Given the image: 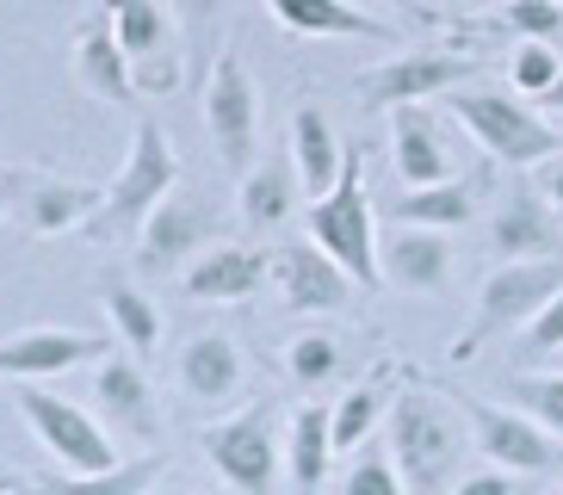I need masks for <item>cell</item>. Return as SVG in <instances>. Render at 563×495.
<instances>
[{"label": "cell", "mask_w": 563, "mask_h": 495, "mask_svg": "<svg viewBox=\"0 0 563 495\" xmlns=\"http://www.w3.org/2000/svg\"><path fill=\"white\" fill-rule=\"evenodd\" d=\"M464 415L452 396H433L421 384H402L390 403V464L409 483V495H452L464 459Z\"/></svg>", "instance_id": "cell-1"}, {"label": "cell", "mask_w": 563, "mask_h": 495, "mask_svg": "<svg viewBox=\"0 0 563 495\" xmlns=\"http://www.w3.org/2000/svg\"><path fill=\"white\" fill-rule=\"evenodd\" d=\"M303 223H310V242L347 266L360 292H378L384 266H378V230H372V198H365V148L360 143H347L341 180H334L322 198H310Z\"/></svg>", "instance_id": "cell-2"}, {"label": "cell", "mask_w": 563, "mask_h": 495, "mask_svg": "<svg viewBox=\"0 0 563 495\" xmlns=\"http://www.w3.org/2000/svg\"><path fill=\"white\" fill-rule=\"evenodd\" d=\"M452 106V118H459L464 131H471V143L489 155V162L501 167H545L551 155L563 148V136L551 131L545 118L532 112L527 99L501 94V87H452V94H440Z\"/></svg>", "instance_id": "cell-3"}, {"label": "cell", "mask_w": 563, "mask_h": 495, "mask_svg": "<svg viewBox=\"0 0 563 495\" xmlns=\"http://www.w3.org/2000/svg\"><path fill=\"white\" fill-rule=\"evenodd\" d=\"M174 186H180V155H174L167 131L155 124V118H136L131 148H124V167L112 174V186H106V205H100V217H93L87 230L100 235V242L136 235L143 223H150V211L162 205L167 193H174Z\"/></svg>", "instance_id": "cell-4"}, {"label": "cell", "mask_w": 563, "mask_h": 495, "mask_svg": "<svg viewBox=\"0 0 563 495\" xmlns=\"http://www.w3.org/2000/svg\"><path fill=\"white\" fill-rule=\"evenodd\" d=\"M558 292H563V261H501L496 273L483 279L477 310H471V322H464L459 341H452V365H471L483 353V341H496V334L532 322Z\"/></svg>", "instance_id": "cell-5"}, {"label": "cell", "mask_w": 563, "mask_h": 495, "mask_svg": "<svg viewBox=\"0 0 563 495\" xmlns=\"http://www.w3.org/2000/svg\"><path fill=\"white\" fill-rule=\"evenodd\" d=\"M118 32V50L131 56V75H136V94H174L186 81V37L174 25V7L167 0H106L100 7Z\"/></svg>", "instance_id": "cell-6"}, {"label": "cell", "mask_w": 563, "mask_h": 495, "mask_svg": "<svg viewBox=\"0 0 563 495\" xmlns=\"http://www.w3.org/2000/svg\"><path fill=\"white\" fill-rule=\"evenodd\" d=\"M13 403H19V415H25V428L37 433V446L63 464L68 477H93V471H112L118 464L112 433H106L87 409H75L68 396H51L44 384H19Z\"/></svg>", "instance_id": "cell-7"}, {"label": "cell", "mask_w": 563, "mask_h": 495, "mask_svg": "<svg viewBox=\"0 0 563 495\" xmlns=\"http://www.w3.org/2000/svg\"><path fill=\"white\" fill-rule=\"evenodd\" d=\"M205 131H211L223 174L242 180L254 167V143H261V94H254V75L242 68L235 50H223L205 75Z\"/></svg>", "instance_id": "cell-8"}, {"label": "cell", "mask_w": 563, "mask_h": 495, "mask_svg": "<svg viewBox=\"0 0 563 495\" xmlns=\"http://www.w3.org/2000/svg\"><path fill=\"white\" fill-rule=\"evenodd\" d=\"M205 459L235 495H273L279 483V433H273V403H254V409L230 415V421H211L199 433Z\"/></svg>", "instance_id": "cell-9"}, {"label": "cell", "mask_w": 563, "mask_h": 495, "mask_svg": "<svg viewBox=\"0 0 563 495\" xmlns=\"http://www.w3.org/2000/svg\"><path fill=\"white\" fill-rule=\"evenodd\" d=\"M477 75L483 56H464V50H402L390 63L365 68L360 99L365 112H390V106H421V99H440L452 87H471Z\"/></svg>", "instance_id": "cell-10"}, {"label": "cell", "mask_w": 563, "mask_h": 495, "mask_svg": "<svg viewBox=\"0 0 563 495\" xmlns=\"http://www.w3.org/2000/svg\"><path fill=\"white\" fill-rule=\"evenodd\" d=\"M217 235H223V211L205 205L199 193H180L174 186L150 211V223L136 230V273L143 279H167V273H180V266L199 261L205 242H217Z\"/></svg>", "instance_id": "cell-11"}, {"label": "cell", "mask_w": 563, "mask_h": 495, "mask_svg": "<svg viewBox=\"0 0 563 495\" xmlns=\"http://www.w3.org/2000/svg\"><path fill=\"white\" fill-rule=\"evenodd\" d=\"M464 415L471 440L483 446V459L501 464V471H527V477H545L558 464V440H551L532 415L520 409H501V403H483V396H452Z\"/></svg>", "instance_id": "cell-12"}, {"label": "cell", "mask_w": 563, "mask_h": 495, "mask_svg": "<svg viewBox=\"0 0 563 495\" xmlns=\"http://www.w3.org/2000/svg\"><path fill=\"white\" fill-rule=\"evenodd\" d=\"M7 193H13V211L25 223V235H37V242L87 230L106 205V186L63 180V174H25V167H7Z\"/></svg>", "instance_id": "cell-13"}, {"label": "cell", "mask_w": 563, "mask_h": 495, "mask_svg": "<svg viewBox=\"0 0 563 495\" xmlns=\"http://www.w3.org/2000/svg\"><path fill=\"white\" fill-rule=\"evenodd\" d=\"M489 254L496 261H563V217L532 180L514 174L489 217Z\"/></svg>", "instance_id": "cell-14"}, {"label": "cell", "mask_w": 563, "mask_h": 495, "mask_svg": "<svg viewBox=\"0 0 563 495\" xmlns=\"http://www.w3.org/2000/svg\"><path fill=\"white\" fill-rule=\"evenodd\" d=\"M273 279H279L285 310H298V316H334L360 297L353 273L334 254H322L316 242H285L279 261H273Z\"/></svg>", "instance_id": "cell-15"}, {"label": "cell", "mask_w": 563, "mask_h": 495, "mask_svg": "<svg viewBox=\"0 0 563 495\" xmlns=\"http://www.w3.org/2000/svg\"><path fill=\"white\" fill-rule=\"evenodd\" d=\"M100 353L106 341L87 329H25L0 341V378L37 384V378H56V372H75V365H93Z\"/></svg>", "instance_id": "cell-16"}, {"label": "cell", "mask_w": 563, "mask_h": 495, "mask_svg": "<svg viewBox=\"0 0 563 495\" xmlns=\"http://www.w3.org/2000/svg\"><path fill=\"white\" fill-rule=\"evenodd\" d=\"M93 403H100V415L118 433H131V440H155V433H162L155 384L143 378V360H136V353H106V360L93 365Z\"/></svg>", "instance_id": "cell-17"}, {"label": "cell", "mask_w": 563, "mask_h": 495, "mask_svg": "<svg viewBox=\"0 0 563 495\" xmlns=\"http://www.w3.org/2000/svg\"><path fill=\"white\" fill-rule=\"evenodd\" d=\"M266 279H273V261H266L261 248H242V242L205 248L199 261L180 273L192 304H249V297H261Z\"/></svg>", "instance_id": "cell-18"}, {"label": "cell", "mask_w": 563, "mask_h": 495, "mask_svg": "<svg viewBox=\"0 0 563 495\" xmlns=\"http://www.w3.org/2000/svg\"><path fill=\"white\" fill-rule=\"evenodd\" d=\"M75 81L100 106H112V112H131L136 99H143L136 94V75H131V56L118 50V32L106 13L81 19V32H75Z\"/></svg>", "instance_id": "cell-19"}, {"label": "cell", "mask_w": 563, "mask_h": 495, "mask_svg": "<svg viewBox=\"0 0 563 495\" xmlns=\"http://www.w3.org/2000/svg\"><path fill=\"white\" fill-rule=\"evenodd\" d=\"M174 378H180V391L199 403V409H223V403H235L242 396V378H249V360H242V346H235V334H192V341L180 346V365H174Z\"/></svg>", "instance_id": "cell-20"}, {"label": "cell", "mask_w": 563, "mask_h": 495, "mask_svg": "<svg viewBox=\"0 0 563 495\" xmlns=\"http://www.w3.org/2000/svg\"><path fill=\"white\" fill-rule=\"evenodd\" d=\"M384 279L409 297H428L452 279V242L446 230H421V223H397L384 235Z\"/></svg>", "instance_id": "cell-21"}, {"label": "cell", "mask_w": 563, "mask_h": 495, "mask_svg": "<svg viewBox=\"0 0 563 495\" xmlns=\"http://www.w3.org/2000/svg\"><path fill=\"white\" fill-rule=\"evenodd\" d=\"M266 13L298 37H365V44H402L397 25L365 13L360 0H266Z\"/></svg>", "instance_id": "cell-22"}, {"label": "cell", "mask_w": 563, "mask_h": 495, "mask_svg": "<svg viewBox=\"0 0 563 495\" xmlns=\"http://www.w3.org/2000/svg\"><path fill=\"white\" fill-rule=\"evenodd\" d=\"M390 162H397L402 186H440L452 180L446 136L433 124L428 106H390Z\"/></svg>", "instance_id": "cell-23"}, {"label": "cell", "mask_w": 563, "mask_h": 495, "mask_svg": "<svg viewBox=\"0 0 563 495\" xmlns=\"http://www.w3.org/2000/svg\"><path fill=\"white\" fill-rule=\"evenodd\" d=\"M402 384H409V372H402L397 360L372 365V372H365V378L334 403V421H329V428H334V452H360V446L372 440V428L390 421V403H397Z\"/></svg>", "instance_id": "cell-24"}, {"label": "cell", "mask_w": 563, "mask_h": 495, "mask_svg": "<svg viewBox=\"0 0 563 495\" xmlns=\"http://www.w3.org/2000/svg\"><path fill=\"white\" fill-rule=\"evenodd\" d=\"M298 162H291V143L285 148H273L266 162H254L249 174H242V223L249 230H279L285 217L298 211Z\"/></svg>", "instance_id": "cell-25"}, {"label": "cell", "mask_w": 563, "mask_h": 495, "mask_svg": "<svg viewBox=\"0 0 563 495\" xmlns=\"http://www.w3.org/2000/svg\"><path fill=\"white\" fill-rule=\"evenodd\" d=\"M100 304H106V316H112L118 346H131L136 360H150L155 341H162V310H155V297L143 292L131 273L106 266V273H100Z\"/></svg>", "instance_id": "cell-26"}, {"label": "cell", "mask_w": 563, "mask_h": 495, "mask_svg": "<svg viewBox=\"0 0 563 495\" xmlns=\"http://www.w3.org/2000/svg\"><path fill=\"white\" fill-rule=\"evenodd\" d=\"M291 162H298V186L303 198H322L334 180H341V162H347V143L334 136V124L316 106H298L291 118Z\"/></svg>", "instance_id": "cell-27"}, {"label": "cell", "mask_w": 563, "mask_h": 495, "mask_svg": "<svg viewBox=\"0 0 563 495\" xmlns=\"http://www.w3.org/2000/svg\"><path fill=\"white\" fill-rule=\"evenodd\" d=\"M334 409H322V403H303L298 415H291V433H285V471H291V483H298L303 495L322 490V477H329L334 464Z\"/></svg>", "instance_id": "cell-28"}, {"label": "cell", "mask_w": 563, "mask_h": 495, "mask_svg": "<svg viewBox=\"0 0 563 495\" xmlns=\"http://www.w3.org/2000/svg\"><path fill=\"white\" fill-rule=\"evenodd\" d=\"M477 186L483 180H440V186H409L390 205L397 223H421V230H459L477 217Z\"/></svg>", "instance_id": "cell-29"}, {"label": "cell", "mask_w": 563, "mask_h": 495, "mask_svg": "<svg viewBox=\"0 0 563 495\" xmlns=\"http://www.w3.org/2000/svg\"><path fill=\"white\" fill-rule=\"evenodd\" d=\"M167 459L162 452H143V459L131 464H112V471H93V477H44L37 483V495H150L155 483H162Z\"/></svg>", "instance_id": "cell-30"}, {"label": "cell", "mask_w": 563, "mask_h": 495, "mask_svg": "<svg viewBox=\"0 0 563 495\" xmlns=\"http://www.w3.org/2000/svg\"><path fill=\"white\" fill-rule=\"evenodd\" d=\"M501 391H508L514 409L532 415L551 440H563V372H514Z\"/></svg>", "instance_id": "cell-31"}, {"label": "cell", "mask_w": 563, "mask_h": 495, "mask_svg": "<svg viewBox=\"0 0 563 495\" xmlns=\"http://www.w3.org/2000/svg\"><path fill=\"white\" fill-rule=\"evenodd\" d=\"M489 25L520 37V44H558L563 37V0H501Z\"/></svg>", "instance_id": "cell-32"}, {"label": "cell", "mask_w": 563, "mask_h": 495, "mask_svg": "<svg viewBox=\"0 0 563 495\" xmlns=\"http://www.w3.org/2000/svg\"><path fill=\"white\" fill-rule=\"evenodd\" d=\"M285 372H291L298 391L334 384V372H341V341H334V334H298V341L285 346Z\"/></svg>", "instance_id": "cell-33"}, {"label": "cell", "mask_w": 563, "mask_h": 495, "mask_svg": "<svg viewBox=\"0 0 563 495\" xmlns=\"http://www.w3.org/2000/svg\"><path fill=\"white\" fill-rule=\"evenodd\" d=\"M341 495H409V483L397 477V464H390V452H378V446H365L360 459L347 464V477H341Z\"/></svg>", "instance_id": "cell-34"}, {"label": "cell", "mask_w": 563, "mask_h": 495, "mask_svg": "<svg viewBox=\"0 0 563 495\" xmlns=\"http://www.w3.org/2000/svg\"><path fill=\"white\" fill-rule=\"evenodd\" d=\"M558 75H563V56L551 44H520V50H514V63H508L514 94H532V99H545Z\"/></svg>", "instance_id": "cell-35"}, {"label": "cell", "mask_w": 563, "mask_h": 495, "mask_svg": "<svg viewBox=\"0 0 563 495\" xmlns=\"http://www.w3.org/2000/svg\"><path fill=\"white\" fill-rule=\"evenodd\" d=\"M174 19H180L186 56H205V50H211L217 19H223V0H174Z\"/></svg>", "instance_id": "cell-36"}, {"label": "cell", "mask_w": 563, "mask_h": 495, "mask_svg": "<svg viewBox=\"0 0 563 495\" xmlns=\"http://www.w3.org/2000/svg\"><path fill=\"white\" fill-rule=\"evenodd\" d=\"M558 346H563V292L527 322V334H520V365L545 360V353H558Z\"/></svg>", "instance_id": "cell-37"}, {"label": "cell", "mask_w": 563, "mask_h": 495, "mask_svg": "<svg viewBox=\"0 0 563 495\" xmlns=\"http://www.w3.org/2000/svg\"><path fill=\"white\" fill-rule=\"evenodd\" d=\"M452 495H520V483H514V471L489 464V471H471V477H459V483H452Z\"/></svg>", "instance_id": "cell-38"}, {"label": "cell", "mask_w": 563, "mask_h": 495, "mask_svg": "<svg viewBox=\"0 0 563 495\" xmlns=\"http://www.w3.org/2000/svg\"><path fill=\"white\" fill-rule=\"evenodd\" d=\"M539 193H545L551 211L563 217V155H551V162H545V180H539Z\"/></svg>", "instance_id": "cell-39"}, {"label": "cell", "mask_w": 563, "mask_h": 495, "mask_svg": "<svg viewBox=\"0 0 563 495\" xmlns=\"http://www.w3.org/2000/svg\"><path fill=\"white\" fill-rule=\"evenodd\" d=\"M483 7H496V0H433V13H483Z\"/></svg>", "instance_id": "cell-40"}, {"label": "cell", "mask_w": 563, "mask_h": 495, "mask_svg": "<svg viewBox=\"0 0 563 495\" xmlns=\"http://www.w3.org/2000/svg\"><path fill=\"white\" fill-rule=\"evenodd\" d=\"M539 106H551V112H563V75H558V81H551V94L539 99Z\"/></svg>", "instance_id": "cell-41"}, {"label": "cell", "mask_w": 563, "mask_h": 495, "mask_svg": "<svg viewBox=\"0 0 563 495\" xmlns=\"http://www.w3.org/2000/svg\"><path fill=\"white\" fill-rule=\"evenodd\" d=\"M150 495H205V490H186V483H167V490H150Z\"/></svg>", "instance_id": "cell-42"}, {"label": "cell", "mask_w": 563, "mask_h": 495, "mask_svg": "<svg viewBox=\"0 0 563 495\" xmlns=\"http://www.w3.org/2000/svg\"><path fill=\"white\" fill-rule=\"evenodd\" d=\"M13 211V193H7V174H0V217Z\"/></svg>", "instance_id": "cell-43"}, {"label": "cell", "mask_w": 563, "mask_h": 495, "mask_svg": "<svg viewBox=\"0 0 563 495\" xmlns=\"http://www.w3.org/2000/svg\"><path fill=\"white\" fill-rule=\"evenodd\" d=\"M0 495H19V477H7V471H0Z\"/></svg>", "instance_id": "cell-44"}, {"label": "cell", "mask_w": 563, "mask_h": 495, "mask_svg": "<svg viewBox=\"0 0 563 495\" xmlns=\"http://www.w3.org/2000/svg\"><path fill=\"white\" fill-rule=\"evenodd\" d=\"M551 495H563V490H551Z\"/></svg>", "instance_id": "cell-45"}]
</instances>
